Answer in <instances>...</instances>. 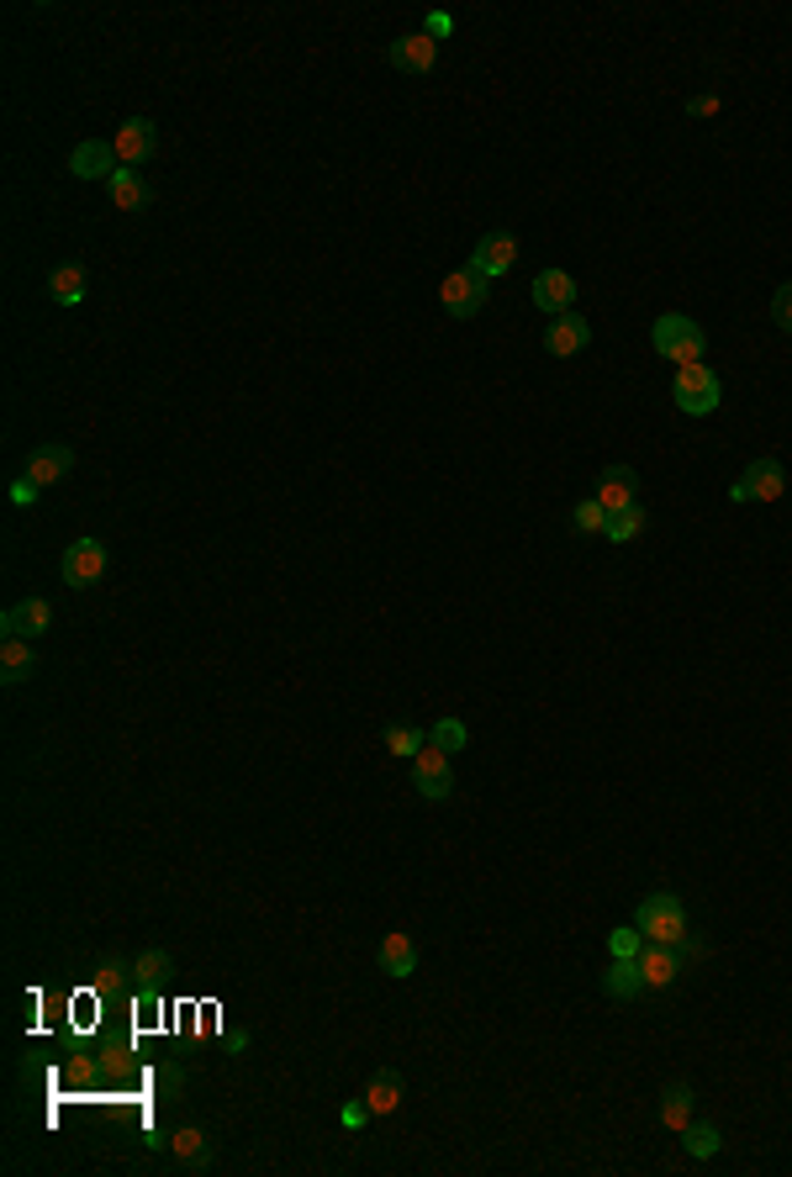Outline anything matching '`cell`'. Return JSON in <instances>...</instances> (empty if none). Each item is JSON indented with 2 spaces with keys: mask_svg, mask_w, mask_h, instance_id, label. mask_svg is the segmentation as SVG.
<instances>
[{
  "mask_svg": "<svg viewBox=\"0 0 792 1177\" xmlns=\"http://www.w3.org/2000/svg\"><path fill=\"white\" fill-rule=\"evenodd\" d=\"M650 343H655V354H661V360H672L676 370H682V364H703V354H708V333L697 328L693 317H682V312L655 317Z\"/></svg>",
  "mask_w": 792,
  "mask_h": 1177,
  "instance_id": "cell-1",
  "label": "cell"
},
{
  "mask_svg": "<svg viewBox=\"0 0 792 1177\" xmlns=\"http://www.w3.org/2000/svg\"><path fill=\"white\" fill-rule=\"evenodd\" d=\"M634 924L645 930V940H661V945H676V940L693 935V924H687V903H682L676 892H650L645 903L634 909Z\"/></svg>",
  "mask_w": 792,
  "mask_h": 1177,
  "instance_id": "cell-2",
  "label": "cell"
},
{
  "mask_svg": "<svg viewBox=\"0 0 792 1177\" xmlns=\"http://www.w3.org/2000/svg\"><path fill=\"white\" fill-rule=\"evenodd\" d=\"M672 402L687 412V417H708V412H719V402H724V381L708 370V364H682L676 381H672Z\"/></svg>",
  "mask_w": 792,
  "mask_h": 1177,
  "instance_id": "cell-3",
  "label": "cell"
},
{
  "mask_svg": "<svg viewBox=\"0 0 792 1177\" xmlns=\"http://www.w3.org/2000/svg\"><path fill=\"white\" fill-rule=\"evenodd\" d=\"M782 491H788V465H782L777 455L750 459V470L729 486V497H735V502H777Z\"/></svg>",
  "mask_w": 792,
  "mask_h": 1177,
  "instance_id": "cell-4",
  "label": "cell"
},
{
  "mask_svg": "<svg viewBox=\"0 0 792 1177\" xmlns=\"http://www.w3.org/2000/svg\"><path fill=\"white\" fill-rule=\"evenodd\" d=\"M513 265H518V233H507V227L481 233L476 248H471V269H476L481 280H503Z\"/></svg>",
  "mask_w": 792,
  "mask_h": 1177,
  "instance_id": "cell-5",
  "label": "cell"
},
{
  "mask_svg": "<svg viewBox=\"0 0 792 1177\" xmlns=\"http://www.w3.org/2000/svg\"><path fill=\"white\" fill-rule=\"evenodd\" d=\"M486 296H492V280H481L476 269L465 265L455 269V275H444V286H439V301H444V312L450 317H476L481 307H486Z\"/></svg>",
  "mask_w": 792,
  "mask_h": 1177,
  "instance_id": "cell-6",
  "label": "cell"
},
{
  "mask_svg": "<svg viewBox=\"0 0 792 1177\" xmlns=\"http://www.w3.org/2000/svg\"><path fill=\"white\" fill-rule=\"evenodd\" d=\"M412 787H418V797H429V803H444V797L455 793V755H444V750H423V755H412Z\"/></svg>",
  "mask_w": 792,
  "mask_h": 1177,
  "instance_id": "cell-7",
  "label": "cell"
},
{
  "mask_svg": "<svg viewBox=\"0 0 792 1177\" xmlns=\"http://www.w3.org/2000/svg\"><path fill=\"white\" fill-rule=\"evenodd\" d=\"M59 576H64V586H96L106 576V544L101 539H74L64 560H59Z\"/></svg>",
  "mask_w": 792,
  "mask_h": 1177,
  "instance_id": "cell-8",
  "label": "cell"
},
{
  "mask_svg": "<svg viewBox=\"0 0 792 1177\" xmlns=\"http://www.w3.org/2000/svg\"><path fill=\"white\" fill-rule=\"evenodd\" d=\"M49 628H53V607L43 597H22L0 613V634H6V639H32V645H38Z\"/></svg>",
  "mask_w": 792,
  "mask_h": 1177,
  "instance_id": "cell-9",
  "label": "cell"
},
{
  "mask_svg": "<svg viewBox=\"0 0 792 1177\" xmlns=\"http://www.w3.org/2000/svg\"><path fill=\"white\" fill-rule=\"evenodd\" d=\"M528 296H534V307L545 317H566V312H577V280L566 275V269H539L534 275V286H528Z\"/></svg>",
  "mask_w": 792,
  "mask_h": 1177,
  "instance_id": "cell-10",
  "label": "cell"
},
{
  "mask_svg": "<svg viewBox=\"0 0 792 1177\" xmlns=\"http://www.w3.org/2000/svg\"><path fill=\"white\" fill-rule=\"evenodd\" d=\"M608 512H624V507L640 502V470L634 465H608L598 476V491H592Z\"/></svg>",
  "mask_w": 792,
  "mask_h": 1177,
  "instance_id": "cell-11",
  "label": "cell"
},
{
  "mask_svg": "<svg viewBox=\"0 0 792 1177\" xmlns=\"http://www.w3.org/2000/svg\"><path fill=\"white\" fill-rule=\"evenodd\" d=\"M154 144H159V127H154L148 117H127L117 127V159L127 169L148 165V159H154Z\"/></svg>",
  "mask_w": 792,
  "mask_h": 1177,
  "instance_id": "cell-12",
  "label": "cell"
},
{
  "mask_svg": "<svg viewBox=\"0 0 792 1177\" xmlns=\"http://www.w3.org/2000/svg\"><path fill=\"white\" fill-rule=\"evenodd\" d=\"M117 165H122L117 144H106V138H85V144H74V153H70V169L80 180H112Z\"/></svg>",
  "mask_w": 792,
  "mask_h": 1177,
  "instance_id": "cell-13",
  "label": "cell"
},
{
  "mask_svg": "<svg viewBox=\"0 0 792 1177\" xmlns=\"http://www.w3.org/2000/svg\"><path fill=\"white\" fill-rule=\"evenodd\" d=\"M592 343V322L581 312H566V317H550V333H545V349H550L555 360H571V354H581Z\"/></svg>",
  "mask_w": 792,
  "mask_h": 1177,
  "instance_id": "cell-14",
  "label": "cell"
},
{
  "mask_svg": "<svg viewBox=\"0 0 792 1177\" xmlns=\"http://www.w3.org/2000/svg\"><path fill=\"white\" fill-rule=\"evenodd\" d=\"M433 64H439V43H433L429 32H408V38H397V43H391V70L433 74Z\"/></svg>",
  "mask_w": 792,
  "mask_h": 1177,
  "instance_id": "cell-15",
  "label": "cell"
},
{
  "mask_svg": "<svg viewBox=\"0 0 792 1177\" xmlns=\"http://www.w3.org/2000/svg\"><path fill=\"white\" fill-rule=\"evenodd\" d=\"M70 470H74V449H70V444H43V449H32L27 465H22V476H27V481H38V486L64 481Z\"/></svg>",
  "mask_w": 792,
  "mask_h": 1177,
  "instance_id": "cell-16",
  "label": "cell"
},
{
  "mask_svg": "<svg viewBox=\"0 0 792 1177\" xmlns=\"http://www.w3.org/2000/svg\"><path fill=\"white\" fill-rule=\"evenodd\" d=\"M640 972H645V987H672L676 977H682V956H676V945L645 940V951H640Z\"/></svg>",
  "mask_w": 792,
  "mask_h": 1177,
  "instance_id": "cell-17",
  "label": "cell"
},
{
  "mask_svg": "<svg viewBox=\"0 0 792 1177\" xmlns=\"http://www.w3.org/2000/svg\"><path fill=\"white\" fill-rule=\"evenodd\" d=\"M376 966H381L386 977H412L418 972V945H412V935H402V930H391V935L381 940V951H376Z\"/></svg>",
  "mask_w": 792,
  "mask_h": 1177,
  "instance_id": "cell-18",
  "label": "cell"
},
{
  "mask_svg": "<svg viewBox=\"0 0 792 1177\" xmlns=\"http://www.w3.org/2000/svg\"><path fill=\"white\" fill-rule=\"evenodd\" d=\"M602 993H608V998H619V1004L640 998V993H645V972H640V956H613V966L602 972Z\"/></svg>",
  "mask_w": 792,
  "mask_h": 1177,
  "instance_id": "cell-19",
  "label": "cell"
},
{
  "mask_svg": "<svg viewBox=\"0 0 792 1177\" xmlns=\"http://www.w3.org/2000/svg\"><path fill=\"white\" fill-rule=\"evenodd\" d=\"M402 1072H391V1067H381V1072H370V1082H365V1104H370V1114L376 1120H386V1114H397L402 1109Z\"/></svg>",
  "mask_w": 792,
  "mask_h": 1177,
  "instance_id": "cell-20",
  "label": "cell"
},
{
  "mask_svg": "<svg viewBox=\"0 0 792 1177\" xmlns=\"http://www.w3.org/2000/svg\"><path fill=\"white\" fill-rule=\"evenodd\" d=\"M32 671H38V645L32 639H0V681L22 687Z\"/></svg>",
  "mask_w": 792,
  "mask_h": 1177,
  "instance_id": "cell-21",
  "label": "cell"
},
{
  "mask_svg": "<svg viewBox=\"0 0 792 1177\" xmlns=\"http://www.w3.org/2000/svg\"><path fill=\"white\" fill-rule=\"evenodd\" d=\"M693 1109H697L693 1082H672V1088L661 1093V1125L672 1130V1135H682V1130L693 1125Z\"/></svg>",
  "mask_w": 792,
  "mask_h": 1177,
  "instance_id": "cell-22",
  "label": "cell"
},
{
  "mask_svg": "<svg viewBox=\"0 0 792 1177\" xmlns=\"http://www.w3.org/2000/svg\"><path fill=\"white\" fill-rule=\"evenodd\" d=\"M169 1152H175V1162H180L186 1173H207V1167H212V1141H207L201 1130H175V1135H169Z\"/></svg>",
  "mask_w": 792,
  "mask_h": 1177,
  "instance_id": "cell-23",
  "label": "cell"
},
{
  "mask_svg": "<svg viewBox=\"0 0 792 1177\" xmlns=\"http://www.w3.org/2000/svg\"><path fill=\"white\" fill-rule=\"evenodd\" d=\"M106 195H112V206H117V212H144V206H148V180L138 174V169H117V174L106 180Z\"/></svg>",
  "mask_w": 792,
  "mask_h": 1177,
  "instance_id": "cell-24",
  "label": "cell"
},
{
  "mask_svg": "<svg viewBox=\"0 0 792 1177\" xmlns=\"http://www.w3.org/2000/svg\"><path fill=\"white\" fill-rule=\"evenodd\" d=\"M645 529H650V512L634 502V507H624V512H608V529H602V539H608V544H634V539H640Z\"/></svg>",
  "mask_w": 792,
  "mask_h": 1177,
  "instance_id": "cell-25",
  "label": "cell"
},
{
  "mask_svg": "<svg viewBox=\"0 0 792 1177\" xmlns=\"http://www.w3.org/2000/svg\"><path fill=\"white\" fill-rule=\"evenodd\" d=\"M49 296L59 307H80V301H85V265H53Z\"/></svg>",
  "mask_w": 792,
  "mask_h": 1177,
  "instance_id": "cell-26",
  "label": "cell"
},
{
  "mask_svg": "<svg viewBox=\"0 0 792 1177\" xmlns=\"http://www.w3.org/2000/svg\"><path fill=\"white\" fill-rule=\"evenodd\" d=\"M386 750L397 755V761H412V755H423L429 750V734L423 729H412V723H386Z\"/></svg>",
  "mask_w": 792,
  "mask_h": 1177,
  "instance_id": "cell-27",
  "label": "cell"
},
{
  "mask_svg": "<svg viewBox=\"0 0 792 1177\" xmlns=\"http://www.w3.org/2000/svg\"><path fill=\"white\" fill-rule=\"evenodd\" d=\"M127 983H138V977H133V962L106 956V962L96 966V993H101V998H122V993H127Z\"/></svg>",
  "mask_w": 792,
  "mask_h": 1177,
  "instance_id": "cell-28",
  "label": "cell"
},
{
  "mask_svg": "<svg viewBox=\"0 0 792 1177\" xmlns=\"http://www.w3.org/2000/svg\"><path fill=\"white\" fill-rule=\"evenodd\" d=\"M169 972H175V962H169V951H144L138 962H133V977H138V987H165L169 983Z\"/></svg>",
  "mask_w": 792,
  "mask_h": 1177,
  "instance_id": "cell-29",
  "label": "cell"
},
{
  "mask_svg": "<svg viewBox=\"0 0 792 1177\" xmlns=\"http://www.w3.org/2000/svg\"><path fill=\"white\" fill-rule=\"evenodd\" d=\"M682 1135H687V1141H682V1146H687V1156H697V1162H708V1156H719L724 1152V1135H719V1125H687L682 1130Z\"/></svg>",
  "mask_w": 792,
  "mask_h": 1177,
  "instance_id": "cell-30",
  "label": "cell"
},
{
  "mask_svg": "<svg viewBox=\"0 0 792 1177\" xmlns=\"http://www.w3.org/2000/svg\"><path fill=\"white\" fill-rule=\"evenodd\" d=\"M429 745H433V750H444V755H460V750L471 745V729H465L460 719H439V723L429 729Z\"/></svg>",
  "mask_w": 792,
  "mask_h": 1177,
  "instance_id": "cell-31",
  "label": "cell"
},
{
  "mask_svg": "<svg viewBox=\"0 0 792 1177\" xmlns=\"http://www.w3.org/2000/svg\"><path fill=\"white\" fill-rule=\"evenodd\" d=\"M571 529H577V533H602V529H608V507H602L598 497H581V502L571 507Z\"/></svg>",
  "mask_w": 792,
  "mask_h": 1177,
  "instance_id": "cell-32",
  "label": "cell"
},
{
  "mask_svg": "<svg viewBox=\"0 0 792 1177\" xmlns=\"http://www.w3.org/2000/svg\"><path fill=\"white\" fill-rule=\"evenodd\" d=\"M154 1088H159V1099H165V1104H175V1099H180V1088H186V1067H180V1061H159Z\"/></svg>",
  "mask_w": 792,
  "mask_h": 1177,
  "instance_id": "cell-33",
  "label": "cell"
},
{
  "mask_svg": "<svg viewBox=\"0 0 792 1177\" xmlns=\"http://www.w3.org/2000/svg\"><path fill=\"white\" fill-rule=\"evenodd\" d=\"M608 951H613V956H640V951H645V930H640V924H619V930H613V935H608Z\"/></svg>",
  "mask_w": 792,
  "mask_h": 1177,
  "instance_id": "cell-34",
  "label": "cell"
},
{
  "mask_svg": "<svg viewBox=\"0 0 792 1177\" xmlns=\"http://www.w3.org/2000/svg\"><path fill=\"white\" fill-rule=\"evenodd\" d=\"M96 1067H101V1061L91 1057V1051H74V1057L64 1061V1078H70V1082H80V1088H85V1082H96Z\"/></svg>",
  "mask_w": 792,
  "mask_h": 1177,
  "instance_id": "cell-35",
  "label": "cell"
},
{
  "mask_svg": "<svg viewBox=\"0 0 792 1177\" xmlns=\"http://www.w3.org/2000/svg\"><path fill=\"white\" fill-rule=\"evenodd\" d=\"M771 322H777L782 333H792V280L777 286V296H771Z\"/></svg>",
  "mask_w": 792,
  "mask_h": 1177,
  "instance_id": "cell-36",
  "label": "cell"
},
{
  "mask_svg": "<svg viewBox=\"0 0 792 1177\" xmlns=\"http://www.w3.org/2000/svg\"><path fill=\"white\" fill-rule=\"evenodd\" d=\"M423 32H429L433 43H444V38L455 32V17H450V11H429V17H423Z\"/></svg>",
  "mask_w": 792,
  "mask_h": 1177,
  "instance_id": "cell-37",
  "label": "cell"
},
{
  "mask_svg": "<svg viewBox=\"0 0 792 1177\" xmlns=\"http://www.w3.org/2000/svg\"><path fill=\"white\" fill-rule=\"evenodd\" d=\"M38 491H43V486H38V481H27V476H17V481H11V502H17V507H32V502H38Z\"/></svg>",
  "mask_w": 792,
  "mask_h": 1177,
  "instance_id": "cell-38",
  "label": "cell"
},
{
  "mask_svg": "<svg viewBox=\"0 0 792 1177\" xmlns=\"http://www.w3.org/2000/svg\"><path fill=\"white\" fill-rule=\"evenodd\" d=\"M676 956H682V966H693V962H703L708 956V945L697 935H687V940H676Z\"/></svg>",
  "mask_w": 792,
  "mask_h": 1177,
  "instance_id": "cell-39",
  "label": "cell"
},
{
  "mask_svg": "<svg viewBox=\"0 0 792 1177\" xmlns=\"http://www.w3.org/2000/svg\"><path fill=\"white\" fill-rule=\"evenodd\" d=\"M338 1120H344V1130H360L365 1120H370V1104H365V1099H355V1104H344V1114H338Z\"/></svg>",
  "mask_w": 792,
  "mask_h": 1177,
  "instance_id": "cell-40",
  "label": "cell"
},
{
  "mask_svg": "<svg viewBox=\"0 0 792 1177\" xmlns=\"http://www.w3.org/2000/svg\"><path fill=\"white\" fill-rule=\"evenodd\" d=\"M687 117H719V96H693L687 100Z\"/></svg>",
  "mask_w": 792,
  "mask_h": 1177,
  "instance_id": "cell-41",
  "label": "cell"
}]
</instances>
